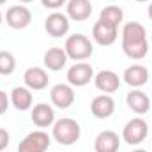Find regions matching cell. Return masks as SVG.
<instances>
[{"label": "cell", "instance_id": "83f0119b", "mask_svg": "<svg viewBox=\"0 0 152 152\" xmlns=\"http://www.w3.org/2000/svg\"><path fill=\"white\" fill-rule=\"evenodd\" d=\"M21 4H30V2H34V0H20Z\"/></svg>", "mask_w": 152, "mask_h": 152}, {"label": "cell", "instance_id": "7a4b0ae2", "mask_svg": "<svg viewBox=\"0 0 152 152\" xmlns=\"http://www.w3.org/2000/svg\"><path fill=\"white\" fill-rule=\"evenodd\" d=\"M53 140L60 145H75L81 136V127L75 118H58L53 124Z\"/></svg>", "mask_w": 152, "mask_h": 152}, {"label": "cell", "instance_id": "ba28073f", "mask_svg": "<svg viewBox=\"0 0 152 152\" xmlns=\"http://www.w3.org/2000/svg\"><path fill=\"white\" fill-rule=\"evenodd\" d=\"M75 88L69 85V83H57L51 90H50V99H51V104H55L57 108L60 110H66L69 108L73 103H75Z\"/></svg>", "mask_w": 152, "mask_h": 152}, {"label": "cell", "instance_id": "5b68a950", "mask_svg": "<svg viewBox=\"0 0 152 152\" xmlns=\"http://www.w3.org/2000/svg\"><path fill=\"white\" fill-rule=\"evenodd\" d=\"M51 143V138L44 131L28 133L18 145V152H46Z\"/></svg>", "mask_w": 152, "mask_h": 152}, {"label": "cell", "instance_id": "f546056e", "mask_svg": "<svg viewBox=\"0 0 152 152\" xmlns=\"http://www.w3.org/2000/svg\"><path fill=\"white\" fill-rule=\"evenodd\" d=\"M5 2H7V0H0V5H2V4H5Z\"/></svg>", "mask_w": 152, "mask_h": 152}, {"label": "cell", "instance_id": "ac0fdd59", "mask_svg": "<svg viewBox=\"0 0 152 152\" xmlns=\"http://www.w3.org/2000/svg\"><path fill=\"white\" fill-rule=\"evenodd\" d=\"M67 53L64 48H50L44 57H42V62H44V67L50 69V71H60L67 66Z\"/></svg>", "mask_w": 152, "mask_h": 152}, {"label": "cell", "instance_id": "6da1fadb", "mask_svg": "<svg viewBox=\"0 0 152 152\" xmlns=\"http://www.w3.org/2000/svg\"><path fill=\"white\" fill-rule=\"evenodd\" d=\"M122 51L131 60H142L149 53L147 30L138 21H129L122 28Z\"/></svg>", "mask_w": 152, "mask_h": 152}, {"label": "cell", "instance_id": "30bf717a", "mask_svg": "<svg viewBox=\"0 0 152 152\" xmlns=\"http://www.w3.org/2000/svg\"><path fill=\"white\" fill-rule=\"evenodd\" d=\"M118 37V27H112L108 23L103 21H96L92 27V39L99 44V46H110L113 44Z\"/></svg>", "mask_w": 152, "mask_h": 152}, {"label": "cell", "instance_id": "3957f363", "mask_svg": "<svg viewBox=\"0 0 152 152\" xmlns=\"http://www.w3.org/2000/svg\"><path fill=\"white\" fill-rule=\"evenodd\" d=\"M64 50H66L67 57L76 62H83V60L90 58L94 53V46H92L90 39L83 34H71L66 39Z\"/></svg>", "mask_w": 152, "mask_h": 152}, {"label": "cell", "instance_id": "9c48e42d", "mask_svg": "<svg viewBox=\"0 0 152 152\" xmlns=\"http://www.w3.org/2000/svg\"><path fill=\"white\" fill-rule=\"evenodd\" d=\"M69 27H71V23H69L67 14H62L57 11L48 14L46 21H44V28L51 37H64L69 32Z\"/></svg>", "mask_w": 152, "mask_h": 152}, {"label": "cell", "instance_id": "603a6c76", "mask_svg": "<svg viewBox=\"0 0 152 152\" xmlns=\"http://www.w3.org/2000/svg\"><path fill=\"white\" fill-rule=\"evenodd\" d=\"M41 4H42L46 9L57 11V9H60L62 5H66V4H67V0H41Z\"/></svg>", "mask_w": 152, "mask_h": 152}, {"label": "cell", "instance_id": "ffe728a7", "mask_svg": "<svg viewBox=\"0 0 152 152\" xmlns=\"http://www.w3.org/2000/svg\"><path fill=\"white\" fill-rule=\"evenodd\" d=\"M9 99H11V104H12L18 112H27V110H30V108H32V103H34L32 92H30V88H27V87H14L12 92H11V96H9Z\"/></svg>", "mask_w": 152, "mask_h": 152}, {"label": "cell", "instance_id": "4dcf8cb0", "mask_svg": "<svg viewBox=\"0 0 152 152\" xmlns=\"http://www.w3.org/2000/svg\"><path fill=\"white\" fill-rule=\"evenodd\" d=\"M134 2H149V0H134Z\"/></svg>", "mask_w": 152, "mask_h": 152}, {"label": "cell", "instance_id": "277c9868", "mask_svg": "<svg viewBox=\"0 0 152 152\" xmlns=\"http://www.w3.org/2000/svg\"><path fill=\"white\" fill-rule=\"evenodd\" d=\"M149 136V124L143 118H131L122 129V140L127 145H140Z\"/></svg>", "mask_w": 152, "mask_h": 152}, {"label": "cell", "instance_id": "d4e9b609", "mask_svg": "<svg viewBox=\"0 0 152 152\" xmlns=\"http://www.w3.org/2000/svg\"><path fill=\"white\" fill-rule=\"evenodd\" d=\"M9 104H11V99H9V96H7L4 90H0V115H4L5 112H7Z\"/></svg>", "mask_w": 152, "mask_h": 152}, {"label": "cell", "instance_id": "8992f818", "mask_svg": "<svg viewBox=\"0 0 152 152\" xmlns=\"http://www.w3.org/2000/svg\"><path fill=\"white\" fill-rule=\"evenodd\" d=\"M94 67L88 62H76L67 69V83L71 87H85L94 80Z\"/></svg>", "mask_w": 152, "mask_h": 152}, {"label": "cell", "instance_id": "e0dca14e", "mask_svg": "<svg viewBox=\"0 0 152 152\" xmlns=\"http://www.w3.org/2000/svg\"><path fill=\"white\" fill-rule=\"evenodd\" d=\"M120 138L115 131H103L94 140V151L96 152H118Z\"/></svg>", "mask_w": 152, "mask_h": 152}, {"label": "cell", "instance_id": "cb8c5ba5", "mask_svg": "<svg viewBox=\"0 0 152 152\" xmlns=\"http://www.w3.org/2000/svg\"><path fill=\"white\" fill-rule=\"evenodd\" d=\"M9 142H11L9 131H7V129H4V127H0V152L5 151V147L9 145Z\"/></svg>", "mask_w": 152, "mask_h": 152}, {"label": "cell", "instance_id": "2e32d148", "mask_svg": "<svg viewBox=\"0 0 152 152\" xmlns=\"http://www.w3.org/2000/svg\"><path fill=\"white\" fill-rule=\"evenodd\" d=\"M30 118H32V122L37 127H41V129L42 127H50V126L55 124V110L50 104H46V103H39V104H36L32 108Z\"/></svg>", "mask_w": 152, "mask_h": 152}, {"label": "cell", "instance_id": "484cf974", "mask_svg": "<svg viewBox=\"0 0 152 152\" xmlns=\"http://www.w3.org/2000/svg\"><path fill=\"white\" fill-rule=\"evenodd\" d=\"M147 14H149V18L152 20V2H151V5H149V9H147Z\"/></svg>", "mask_w": 152, "mask_h": 152}, {"label": "cell", "instance_id": "7c38bea8", "mask_svg": "<svg viewBox=\"0 0 152 152\" xmlns=\"http://www.w3.org/2000/svg\"><path fill=\"white\" fill-rule=\"evenodd\" d=\"M94 85L103 94H113L120 87V78H118V75L115 71L104 69V71H99L97 75L94 76Z\"/></svg>", "mask_w": 152, "mask_h": 152}, {"label": "cell", "instance_id": "d6a6232c", "mask_svg": "<svg viewBox=\"0 0 152 152\" xmlns=\"http://www.w3.org/2000/svg\"><path fill=\"white\" fill-rule=\"evenodd\" d=\"M112 2H113V0H112Z\"/></svg>", "mask_w": 152, "mask_h": 152}, {"label": "cell", "instance_id": "9a60e30c", "mask_svg": "<svg viewBox=\"0 0 152 152\" xmlns=\"http://www.w3.org/2000/svg\"><path fill=\"white\" fill-rule=\"evenodd\" d=\"M66 14L69 20L85 21L92 14V2L90 0H67L66 4Z\"/></svg>", "mask_w": 152, "mask_h": 152}, {"label": "cell", "instance_id": "1f68e13d", "mask_svg": "<svg viewBox=\"0 0 152 152\" xmlns=\"http://www.w3.org/2000/svg\"><path fill=\"white\" fill-rule=\"evenodd\" d=\"M151 41H152V37H151Z\"/></svg>", "mask_w": 152, "mask_h": 152}, {"label": "cell", "instance_id": "7402d4cb", "mask_svg": "<svg viewBox=\"0 0 152 152\" xmlns=\"http://www.w3.org/2000/svg\"><path fill=\"white\" fill-rule=\"evenodd\" d=\"M16 69V58L11 51L7 50H2L0 51V75L4 76H9L14 73Z\"/></svg>", "mask_w": 152, "mask_h": 152}, {"label": "cell", "instance_id": "4fadbf2b", "mask_svg": "<svg viewBox=\"0 0 152 152\" xmlns=\"http://www.w3.org/2000/svg\"><path fill=\"white\" fill-rule=\"evenodd\" d=\"M122 78H124V81H126L129 87L138 88V87H143V85L149 81L151 73H149V69H147L145 66H142V64H133V66L126 67Z\"/></svg>", "mask_w": 152, "mask_h": 152}, {"label": "cell", "instance_id": "4316f807", "mask_svg": "<svg viewBox=\"0 0 152 152\" xmlns=\"http://www.w3.org/2000/svg\"><path fill=\"white\" fill-rule=\"evenodd\" d=\"M131 152H149V151H145V149H134V151H131Z\"/></svg>", "mask_w": 152, "mask_h": 152}, {"label": "cell", "instance_id": "f1b7e54d", "mask_svg": "<svg viewBox=\"0 0 152 152\" xmlns=\"http://www.w3.org/2000/svg\"><path fill=\"white\" fill-rule=\"evenodd\" d=\"M2 21H4V14L0 12V25H2Z\"/></svg>", "mask_w": 152, "mask_h": 152}, {"label": "cell", "instance_id": "52a82bcc", "mask_svg": "<svg viewBox=\"0 0 152 152\" xmlns=\"http://www.w3.org/2000/svg\"><path fill=\"white\" fill-rule=\"evenodd\" d=\"M5 23L14 30H23L32 23V12L27 5H12L5 12Z\"/></svg>", "mask_w": 152, "mask_h": 152}, {"label": "cell", "instance_id": "8fae6325", "mask_svg": "<svg viewBox=\"0 0 152 152\" xmlns=\"http://www.w3.org/2000/svg\"><path fill=\"white\" fill-rule=\"evenodd\" d=\"M23 81H25V87L30 88V90H44L50 83V76L48 71L37 67V66H32L25 71L23 75Z\"/></svg>", "mask_w": 152, "mask_h": 152}, {"label": "cell", "instance_id": "44dd1931", "mask_svg": "<svg viewBox=\"0 0 152 152\" xmlns=\"http://www.w3.org/2000/svg\"><path fill=\"white\" fill-rule=\"evenodd\" d=\"M124 20V11L118 5H106L101 12H99V21L108 23L112 27H118Z\"/></svg>", "mask_w": 152, "mask_h": 152}, {"label": "cell", "instance_id": "d6986e66", "mask_svg": "<svg viewBox=\"0 0 152 152\" xmlns=\"http://www.w3.org/2000/svg\"><path fill=\"white\" fill-rule=\"evenodd\" d=\"M126 103H127L129 110H133L134 113H138V115L147 113L152 106L149 96H147L145 92H142V90H131V92L126 96Z\"/></svg>", "mask_w": 152, "mask_h": 152}, {"label": "cell", "instance_id": "5bb4252c", "mask_svg": "<svg viewBox=\"0 0 152 152\" xmlns=\"http://www.w3.org/2000/svg\"><path fill=\"white\" fill-rule=\"evenodd\" d=\"M90 112L96 118H108L115 112V101L110 94L96 96L90 103Z\"/></svg>", "mask_w": 152, "mask_h": 152}]
</instances>
